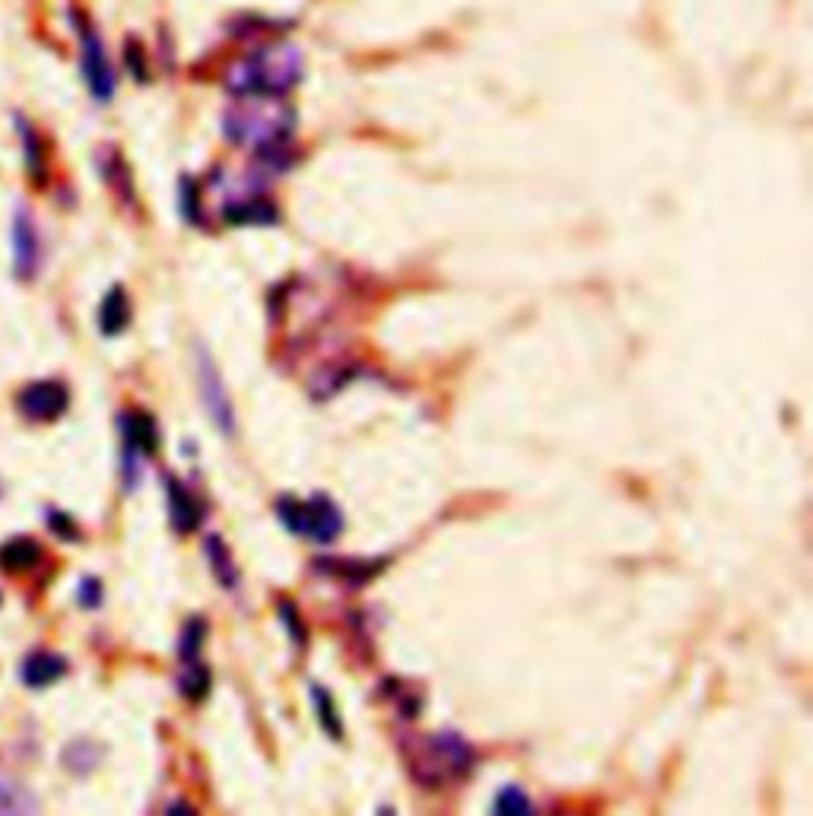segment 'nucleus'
Instances as JSON below:
<instances>
[{"label": "nucleus", "mask_w": 813, "mask_h": 816, "mask_svg": "<svg viewBox=\"0 0 813 816\" xmlns=\"http://www.w3.org/2000/svg\"><path fill=\"white\" fill-rule=\"evenodd\" d=\"M79 604L86 610H96L102 604V584H99V579H83L79 582Z\"/></svg>", "instance_id": "b1692460"}, {"label": "nucleus", "mask_w": 813, "mask_h": 816, "mask_svg": "<svg viewBox=\"0 0 813 816\" xmlns=\"http://www.w3.org/2000/svg\"><path fill=\"white\" fill-rule=\"evenodd\" d=\"M197 385H200V397H204V407L210 413V420L217 423V429L223 435H235V417H233V404H230V394H226V385L213 366V359L207 353H197Z\"/></svg>", "instance_id": "6e6552de"}, {"label": "nucleus", "mask_w": 813, "mask_h": 816, "mask_svg": "<svg viewBox=\"0 0 813 816\" xmlns=\"http://www.w3.org/2000/svg\"><path fill=\"white\" fill-rule=\"evenodd\" d=\"M276 518L280 524L296 534V537H309L315 544H331L341 537L344 531V511L337 503L324 493L311 496V499H293V496H280L276 499Z\"/></svg>", "instance_id": "20e7f679"}, {"label": "nucleus", "mask_w": 813, "mask_h": 816, "mask_svg": "<svg viewBox=\"0 0 813 816\" xmlns=\"http://www.w3.org/2000/svg\"><path fill=\"white\" fill-rule=\"evenodd\" d=\"M276 617H280V622L290 629V639H293L296 645L306 642V622L299 620V614H296V607H293L290 601H276Z\"/></svg>", "instance_id": "5701e85b"}, {"label": "nucleus", "mask_w": 813, "mask_h": 816, "mask_svg": "<svg viewBox=\"0 0 813 816\" xmlns=\"http://www.w3.org/2000/svg\"><path fill=\"white\" fill-rule=\"evenodd\" d=\"M41 559V546L29 537H13L0 546V572L7 576H23L29 569H36Z\"/></svg>", "instance_id": "4468645a"}, {"label": "nucleus", "mask_w": 813, "mask_h": 816, "mask_svg": "<svg viewBox=\"0 0 813 816\" xmlns=\"http://www.w3.org/2000/svg\"><path fill=\"white\" fill-rule=\"evenodd\" d=\"M127 324H131V299L121 286H115V289H109V296L99 306V327L106 337H115Z\"/></svg>", "instance_id": "dca6fc26"}, {"label": "nucleus", "mask_w": 813, "mask_h": 816, "mask_svg": "<svg viewBox=\"0 0 813 816\" xmlns=\"http://www.w3.org/2000/svg\"><path fill=\"white\" fill-rule=\"evenodd\" d=\"M124 51H127V64H131L134 77L144 83V79H147V58H144V48H140L137 41L131 39V41H127V48H124Z\"/></svg>", "instance_id": "393cba45"}, {"label": "nucleus", "mask_w": 813, "mask_h": 816, "mask_svg": "<svg viewBox=\"0 0 813 816\" xmlns=\"http://www.w3.org/2000/svg\"><path fill=\"white\" fill-rule=\"evenodd\" d=\"M223 220L233 223V226H273L280 220V213H276V207H273L268 197L248 195L233 200L223 210Z\"/></svg>", "instance_id": "f8f14e48"}, {"label": "nucleus", "mask_w": 813, "mask_h": 816, "mask_svg": "<svg viewBox=\"0 0 813 816\" xmlns=\"http://www.w3.org/2000/svg\"><path fill=\"white\" fill-rule=\"evenodd\" d=\"M48 521H51V528H58V531H54L58 537H67V541H77V537H79L77 528H74V521H71L67 515H61V511H51V515H48Z\"/></svg>", "instance_id": "bb28decb"}, {"label": "nucleus", "mask_w": 813, "mask_h": 816, "mask_svg": "<svg viewBox=\"0 0 813 816\" xmlns=\"http://www.w3.org/2000/svg\"><path fill=\"white\" fill-rule=\"evenodd\" d=\"M311 702H315V715H318V725L328 738L344 740V721H341V712H337V702L334 696L324 690V687H311Z\"/></svg>", "instance_id": "f3484780"}, {"label": "nucleus", "mask_w": 813, "mask_h": 816, "mask_svg": "<svg viewBox=\"0 0 813 816\" xmlns=\"http://www.w3.org/2000/svg\"><path fill=\"white\" fill-rule=\"evenodd\" d=\"M0 814H36V801L16 781H0Z\"/></svg>", "instance_id": "412c9836"}, {"label": "nucleus", "mask_w": 813, "mask_h": 816, "mask_svg": "<svg viewBox=\"0 0 813 816\" xmlns=\"http://www.w3.org/2000/svg\"><path fill=\"white\" fill-rule=\"evenodd\" d=\"M178 693L188 702H200L210 693V670L200 662L185 664V673L178 677Z\"/></svg>", "instance_id": "6ab92c4d"}, {"label": "nucleus", "mask_w": 813, "mask_h": 816, "mask_svg": "<svg viewBox=\"0 0 813 816\" xmlns=\"http://www.w3.org/2000/svg\"><path fill=\"white\" fill-rule=\"evenodd\" d=\"M71 404V391L64 382L58 379H41V382H33L26 388L20 391L16 397V410L33 420V423H54L58 417H64Z\"/></svg>", "instance_id": "0eeeda50"}, {"label": "nucleus", "mask_w": 813, "mask_h": 816, "mask_svg": "<svg viewBox=\"0 0 813 816\" xmlns=\"http://www.w3.org/2000/svg\"><path fill=\"white\" fill-rule=\"evenodd\" d=\"M407 769L423 788H439L445 781L467 778L473 769V750L461 734L455 731H439L429 738L417 740L407 750Z\"/></svg>", "instance_id": "7ed1b4c3"}, {"label": "nucleus", "mask_w": 813, "mask_h": 816, "mask_svg": "<svg viewBox=\"0 0 813 816\" xmlns=\"http://www.w3.org/2000/svg\"><path fill=\"white\" fill-rule=\"evenodd\" d=\"M165 503H169V521L175 534H192L204 521V506L188 486H182L175 477H165Z\"/></svg>", "instance_id": "9d476101"}, {"label": "nucleus", "mask_w": 813, "mask_h": 816, "mask_svg": "<svg viewBox=\"0 0 813 816\" xmlns=\"http://www.w3.org/2000/svg\"><path fill=\"white\" fill-rule=\"evenodd\" d=\"M238 99L242 102L223 118V131L233 144L251 147L255 153L290 144L296 115L283 106L280 96H238Z\"/></svg>", "instance_id": "f03ea898"}, {"label": "nucleus", "mask_w": 813, "mask_h": 816, "mask_svg": "<svg viewBox=\"0 0 813 816\" xmlns=\"http://www.w3.org/2000/svg\"><path fill=\"white\" fill-rule=\"evenodd\" d=\"M121 435H124V486L134 490L140 465L153 458L159 448V432L156 420L147 413H124L121 417Z\"/></svg>", "instance_id": "423d86ee"}, {"label": "nucleus", "mask_w": 813, "mask_h": 816, "mask_svg": "<svg viewBox=\"0 0 813 816\" xmlns=\"http://www.w3.org/2000/svg\"><path fill=\"white\" fill-rule=\"evenodd\" d=\"M493 814L531 816L534 814V804H531V798L518 784H505L503 791L496 794V801H493Z\"/></svg>", "instance_id": "aec40b11"}, {"label": "nucleus", "mask_w": 813, "mask_h": 816, "mask_svg": "<svg viewBox=\"0 0 813 816\" xmlns=\"http://www.w3.org/2000/svg\"><path fill=\"white\" fill-rule=\"evenodd\" d=\"M303 77V58L290 45H261L245 54L226 77L235 96H286Z\"/></svg>", "instance_id": "f257e3e1"}, {"label": "nucleus", "mask_w": 813, "mask_h": 816, "mask_svg": "<svg viewBox=\"0 0 813 816\" xmlns=\"http://www.w3.org/2000/svg\"><path fill=\"white\" fill-rule=\"evenodd\" d=\"M10 242H13V273L20 280H33L36 271H39V233H36V223L29 217L26 207H20L13 213V230H10Z\"/></svg>", "instance_id": "1a4fd4ad"}, {"label": "nucleus", "mask_w": 813, "mask_h": 816, "mask_svg": "<svg viewBox=\"0 0 813 816\" xmlns=\"http://www.w3.org/2000/svg\"><path fill=\"white\" fill-rule=\"evenodd\" d=\"M315 569L328 572L337 582L366 584L385 569V559H337V556H331V559H315Z\"/></svg>", "instance_id": "9b49d317"}, {"label": "nucleus", "mask_w": 813, "mask_h": 816, "mask_svg": "<svg viewBox=\"0 0 813 816\" xmlns=\"http://www.w3.org/2000/svg\"><path fill=\"white\" fill-rule=\"evenodd\" d=\"M16 121H20V137H23V147H26V169H29L33 182L41 185L45 182V150H41L39 134L26 118H16Z\"/></svg>", "instance_id": "a211bd4d"}, {"label": "nucleus", "mask_w": 813, "mask_h": 816, "mask_svg": "<svg viewBox=\"0 0 813 816\" xmlns=\"http://www.w3.org/2000/svg\"><path fill=\"white\" fill-rule=\"evenodd\" d=\"M204 639H207V622L200 620V617H194V620L185 622V632H182V639H178V658L185 664L200 662Z\"/></svg>", "instance_id": "4be33fe9"}, {"label": "nucleus", "mask_w": 813, "mask_h": 816, "mask_svg": "<svg viewBox=\"0 0 813 816\" xmlns=\"http://www.w3.org/2000/svg\"><path fill=\"white\" fill-rule=\"evenodd\" d=\"M204 556H207V562H210L217 582L223 584L226 591L238 588V569H235L233 562V549L226 546V541H223L220 534H207V541H204Z\"/></svg>", "instance_id": "2eb2a0df"}, {"label": "nucleus", "mask_w": 813, "mask_h": 816, "mask_svg": "<svg viewBox=\"0 0 813 816\" xmlns=\"http://www.w3.org/2000/svg\"><path fill=\"white\" fill-rule=\"evenodd\" d=\"M182 213H185L192 223H200V217H197V185H194L192 178L182 182Z\"/></svg>", "instance_id": "a878e982"}, {"label": "nucleus", "mask_w": 813, "mask_h": 816, "mask_svg": "<svg viewBox=\"0 0 813 816\" xmlns=\"http://www.w3.org/2000/svg\"><path fill=\"white\" fill-rule=\"evenodd\" d=\"M71 20H74V29H77L79 67H83L86 86H89V92H93L96 102H109L115 96V71H112L109 54H106V45L99 39L96 26L83 13L74 10Z\"/></svg>", "instance_id": "39448f33"}, {"label": "nucleus", "mask_w": 813, "mask_h": 816, "mask_svg": "<svg viewBox=\"0 0 813 816\" xmlns=\"http://www.w3.org/2000/svg\"><path fill=\"white\" fill-rule=\"evenodd\" d=\"M23 683L29 690H45L51 683H58L64 673H67V662L61 655H51V652H33L26 662H23Z\"/></svg>", "instance_id": "ddd939ff"}]
</instances>
